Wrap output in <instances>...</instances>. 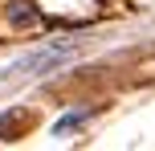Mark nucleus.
Masks as SVG:
<instances>
[{"label": "nucleus", "instance_id": "f257e3e1", "mask_svg": "<svg viewBox=\"0 0 155 151\" xmlns=\"http://www.w3.org/2000/svg\"><path fill=\"white\" fill-rule=\"evenodd\" d=\"M86 119H90V110H74V114H65V119L57 123L53 131H57V135H65V131H70V127H78V123H86Z\"/></svg>", "mask_w": 155, "mask_h": 151}]
</instances>
